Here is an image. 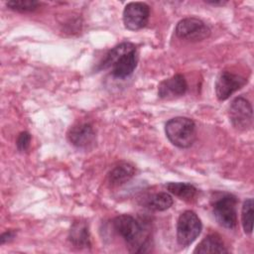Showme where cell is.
<instances>
[{
	"instance_id": "19",
	"label": "cell",
	"mask_w": 254,
	"mask_h": 254,
	"mask_svg": "<svg viewBox=\"0 0 254 254\" xmlns=\"http://www.w3.org/2000/svg\"><path fill=\"white\" fill-rule=\"evenodd\" d=\"M31 135L29 132L27 131H24V132H21L17 138V141H16V145H17V149L20 151V152H26L29 147H30V143H31Z\"/></svg>"
},
{
	"instance_id": "1",
	"label": "cell",
	"mask_w": 254,
	"mask_h": 254,
	"mask_svg": "<svg viewBox=\"0 0 254 254\" xmlns=\"http://www.w3.org/2000/svg\"><path fill=\"white\" fill-rule=\"evenodd\" d=\"M138 63L136 47L129 42H124L110 50L103 61L100 68L111 67V74L116 78H125L132 74Z\"/></svg>"
},
{
	"instance_id": "14",
	"label": "cell",
	"mask_w": 254,
	"mask_h": 254,
	"mask_svg": "<svg viewBox=\"0 0 254 254\" xmlns=\"http://www.w3.org/2000/svg\"><path fill=\"white\" fill-rule=\"evenodd\" d=\"M226 249L221 237L216 233L205 236L195 247L193 253H226Z\"/></svg>"
},
{
	"instance_id": "10",
	"label": "cell",
	"mask_w": 254,
	"mask_h": 254,
	"mask_svg": "<svg viewBox=\"0 0 254 254\" xmlns=\"http://www.w3.org/2000/svg\"><path fill=\"white\" fill-rule=\"evenodd\" d=\"M67 139L76 148L86 149L95 143L96 136L93 127L86 122L78 123L69 128Z\"/></svg>"
},
{
	"instance_id": "3",
	"label": "cell",
	"mask_w": 254,
	"mask_h": 254,
	"mask_svg": "<svg viewBox=\"0 0 254 254\" xmlns=\"http://www.w3.org/2000/svg\"><path fill=\"white\" fill-rule=\"evenodd\" d=\"M166 136L169 141L179 148L190 147L196 138L194 122L188 117H175L165 125Z\"/></svg>"
},
{
	"instance_id": "8",
	"label": "cell",
	"mask_w": 254,
	"mask_h": 254,
	"mask_svg": "<svg viewBox=\"0 0 254 254\" xmlns=\"http://www.w3.org/2000/svg\"><path fill=\"white\" fill-rule=\"evenodd\" d=\"M150 16V7L144 2H130L123 10L124 26L131 31L144 28Z\"/></svg>"
},
{
	"instance_id": "17",
	"label": "cell",
	"mask_w": 254,
	"mask_h": 254,
	"mask_svg": "<svg viewBox=\"0 0 254 254\" xmlns=\"http://www.w3.org/2000/svg\"><path fill=\"white\" fill-rule=\"evenodd\" d=\"M253 199L248 198L243 202L241 210V221L245 233L250 234L253 228Z\"/></svg>"
},
{
	"instance_id": "11",
	"label": "cell",
	"mask_w": 254,
	"mask_h": 254,
	"mask_svg": "<svg viewBox=\"0 0 254 254\" xmlns=\"http://www.w3.org/2000/svg\"><path fill=\"white\" fill-rule=\"evenodd\" d=\"M188 83L184 75L178 73L163 80L158 87V94L161 98H174L182 96L187 92Z\"/></svg>"
},
{
	"instance_id": "4",
	"label": "cell",
	"mask_w": 254,
	"mask_h": 254,
	"mask_svg": "<svg viewBox=\"0 0 254 254\" xmlns=\"http://www.w3.org/2000/svg\"><path fill=\"white\" fill-rule=\"evenodd\" d=\"M237 198L231 193H218L212 202L213 215L221 226L233 229L237 224Z\"/></svg>"
},
{
	"instance_id": "6",
	"label": "cell",
	"mask_w": 254,
	"mask_h": 254,
	"mask_svg": "<svg viewBox=\"0 0 254 254\" xmlns=\"http://www.w3.org/2000/svg\"><path fill=\"white\" fill-rule=\"evenodd\" d=\"M175 32L180 39L190 42H200L208 38L211 31L200 19L188 17L179 21Z\"/></svg>"
},
{
	"instance_id": "9",
	"label": "cell",
	"mask_w": 254,
	"mask_h": 254,
	"mask_svg": "<svg viewBox=\"0 0 254 254\" xmlns=\"http://www.w3.org/2000/svg\"><path fill=\"white\" fill-rule=\"evenodd\" d=\"M247 83V79L230 71H222L215 81V94L218 100L229 98L235 91Z\"/></svg>"
},
{
	"instance_id": "15",
	"label": "cell",
	"mask_w": 254,
	"mask_h": 254,
	"mask_svg": "<svg viewBox=\"0 0 254 254\" xmlns=\"http://www.w3.org/2000/svg\"><path fill=\"white\" fill-rule=\"evenodd\" d=\"M173 202L172 195L166 191L152 193L144 199V205L154 211H164L170 208Z\"/></svg>"
},
{
	"instance_id": "12",
	"label": "cell",
	"mask_w": 254,
	"mask_h": 254,
	"mask_svg": "<svg viewBox=\"0 0 254 254\" xmlns=\"http://www.w3.org/2000/svg\"><path fill=\"white\" fill-rule=\"evenodd\" d=\"M68 240L76 248H87L90 246L88 225L84 221H74L68 233Z\"/></svg>"
},
{
	"instance_id": "20",
	"label": "cell",
	"mask_w": 254,
	"mask_h": 254,
	"mask_svg": "<svg viewBox=\"0 0 254 254\" xmlns=\"http://www.w3.org/2000/svg\"><path fill=\"white\" fill-rule=\"evenodd\" d=\"M15 235H16V233H15V231H13V230H8V231L2 233V234H1V237H0V239H1V244H4V243H6V242L12 240V239L15 237Z\"/></svg>"
},
{
	"instance_id": "18",
	"label": "cell",
	"mask_w": 254,
	"mask_h": 254,
	"mask_svg": "<svg viewBox=\"0 0 254 254\" xmlns=\"http://www.w3.org/2000/svg\"><path fill=\"white\" fill-rule=\"evenodd\" d=\"M7 7L17 12H32L35 11L40 3L35 0H12L6 3Z\"/></svg>"
},
{
	"instance_id": "7",
	"label": "cell",
	"mask_w": 254,
	"mask_h": 254,
	"mask_svg": "<svg viewBox=\"0 0 254 254\" xmlns=\"http://www.w3.org/2000/svg\"><path fill=\"white\" fill-rule=\"evenodd\" d=\"M228 116L231 124L237 130H247L252 125L253 111L251 103L243 96H238L229 105Z\"/></svg>"
},
{
	"instance_id": "13",
	"label": "cell",
	"mask_w": 254,
	"mask_h": 254,
	"mask_svg": "<svg viewBox=\"0 0 254 254\" xmlns=\"http://www.w3.org/2000/svg\"><path fill=\"white\" fill-rule=\"evenodd\" d=\"M134 175L135 168L127 162H121L114 166L108 173V182L112 187L121 186L130 181Z\"/></svg>"
},
{
	"instance_id": "16",
	"label": "cell",
	"mask_w": 254,
	"mask_h": 254,
	"mask_svg": "<svg viewBox=\"0 0 254 254\" xmlns=\"http://www.w3.org/2000/svg\"><path fill=\"white\" fill-rule=\"evenodd\" d=\"M166 188L171 193L175 194L176 196L186 201H191L197 193V189L189 183L172 182V183H168L166 185Z\"/></svg>"
},
{
	"instance_id": "2",
	"label": "cell",
	"mask_w": 254,
	"mask_h": 254,
	"mask_svg": "<svg viewBox=\"0 0 254 254\" xmlns=\"http://www.w3.org/2000/svg\"><path fill=\"white\" fill-rule=\"evenodd\" d=\"M113 227L129 245L131 251H145L147 234L143 225L135 217L129 214L118 215L113 219Z\"/></svg>"
},
{
	"instance_id": "5",
	"label": "cell",
	"mask_w": 254,
	"mask_h": 254,
	"mask_svg": "<svg viewBox=\"0 0 254 254\" xmlns=\"http://www.w3.org/2000/svg\"><path fill=\"white\" fill-rule=\"evenodd\" d=\"M202 224L197 214L192 210L184 211L177 222V240L181 246L190 245L200 234Z\"/></svg>"
}]
</instances>
